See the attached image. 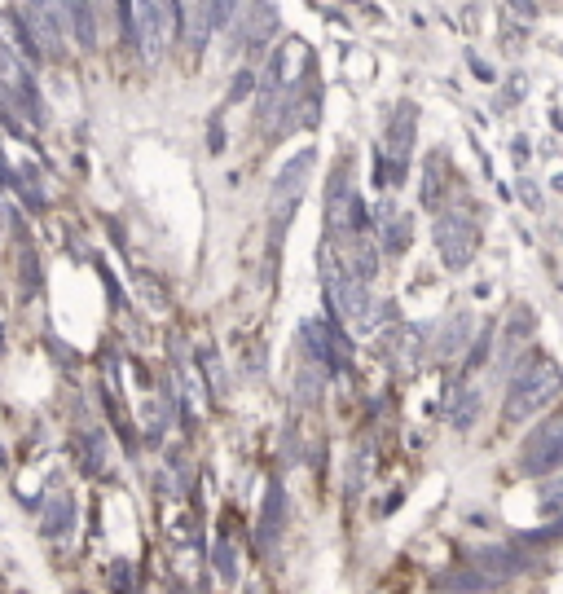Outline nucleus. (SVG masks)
Here are the masks:
<instances>
[{"instance_id":"f257e3e1","label":"nucleus","mask_w":563,"mask_h":594,"mask_svg":"<svg viewBox=\"0 0 563 594\" xmlns=\"http://www.w3.org/2000/svg\"><path fill=\"white\" fill-rule=\"evenodd\" d=\"M563 392V370L555 357H528L520 370L511 374V388L502 401V423H528L542 414L550 401Z\"/></svg>"},{"instance_id":"f03ea898","label":"nucleus","mask_w":563,"mask_h":594,"mask_svg":"<svg viewBox=\"0 0 563 594\" xmlns=\"http://www.w3.org/2000/svg\"><path fill=\"white\" fill-rule=\"evenodd\" d=\"M313 168H317V150L291 154L278 168V181H273V190H269V207H264V212H269V251H278V238L286 234V225H291L295 207L304 203Z\"/></svg>"},{"instance_id":"7ed1b4c3","label":"nucleus","mask_w":563,"mask_h":594,"mask_svg":"<svg viewBox=\"0 0 563 594\" xmlns=\"http://www.w3.org/2000/svg\"><path fill=\"white\" fill-rule=\"evenodd\" d=\"M414 132H418V106L401 102L392 110L388 128H383V146H379V181L383 185L405 181V163H410V150H414Z\"/></svg>"},{"instance_id":"20e7f679","label":"nucleus","mask_w":563,"mask_h":594,"mask_svg":"<svg viewBox=\"0 0 563 594\" xmlns=\"http://www.w3.org/2000/svg\"><path fill=\"white\" fill-rule=\"evenodd\" d=\"M432 238H436L440 264H445V269H454V273L467 269V264L476 260V251H480V229H476V220L467 216V207L440 212V216H436Z\"/></svg>"},{"instance_id":"39448f33","label":"nucleus","mask_w":563,"mask_h":594,"mask_svg":"<svg viewBox=\"0 0 563 594\" xmlns=\"http://www.w3.org/2000/svg\"><path fill=\"white\" fill-rule=\"evenodd\" d=\"M176 36H181V31H176V22L163 14L154 0H132V44H137L141 62L159 66L163 58H168V49H172Z\"/></svg>"},{"instance_id":"423d86ee","label":"nucleus","mask_w":563,"mask_h":594,"mask_svg":"<svg viewBox=\"0 0 563 594\" xmlns=\"http://www.w3.org/2000/svg\"><path fill=\"white\" fill-rule=\"evenodd\" d=\"M14 14H18L22 27H27V36H31V44H36L40 58L62 62L66 53H71V31L62 27V18L53 14V9L44 5V0H22Z\"/></svg>"},{"instance_id":"0eeeda50","label":"nucleus","mask_w":563,"mask_h":594,"mask_svg":"<svg viewBox=\"0 0 563 594\" xmlns=\"http://www.w3.org/2000/svg\"><path fill=\"white\" fill-rule=\"evenodd\" d=\"M563 467V414H550L537 423L520 445V471L524 476H550Z\"/></svg>"},{"instance_id":"6e6552de","label":"nucleus","mask_w":563,"mask_h":594,"mask_svg":"<svg viewBox=\"0 0 563 594\" xmlns=\"http://www.w3.org/2000/svg\"><path fill=\"white\" fill-rule=\"evenodd\" d=\"M282 31V14L273 9V0H247V14L238 22V36L247 49H264Z\"/></svg>"},{"instance_id":"1a4fd4ad","label":"nucleus","mask_w":563,"mask_h":594,"mask_svg":"<svg viewBox=\"0 0 563 594\" xmlns=\"http://www.w3.org/2000/svg\"><path fill=\"white\" fill-rule=\"evenodd\" d=\"M374 229H379V247L388 251V256H405V251H410L414 225H410V216L392 203V198H383V203H379V212H374Z\"/></svg>"},{"instance_id":"9d476101","label":"nucleus","mask_w":563,"mask_h":594,"mask_svg":"<svg viewBox=\"0 0 563 594\" xmlns=\"http://www.w3.org/2000/svg\"><path fill=\"white\" fill-rule=\"evenodd\" d=\"M467 339H471V313H454V317H445V326L436 330V361H454L458 352H467Z\"/></svg>"},{"instance_id":"9b49d317","label":"nucleus","mask_w":563,"mask_h":594,"mask_svg":"<svg viewBox=\"0 0 563 594\" xmlns=\"http://www.w3.org/2000/svg\"><path fill=\"white\" fill-rule=\"evenodd\" d=\"M282 524H286V489H282L278 480H273V484H269V493H264V515H260V550H269L273 542H278Z\"/></svg>"},{"instance_id":"f8f14e48","label":"nucleus","mask_w":563,"mask_h":594,"mask_svg":"<svg viewBox=\"0 0 563 594\" xmlns=\"http://www.w3.org/2000/svg\"><path fill=\"white\" fill-rule=\"evenodd\" d=\"M493 586H498V581H493L484 568H476V564L454 568V572H445V577H436V590H445V594H489Z\"/></svg>"},{"instance_id":"ddd939ff","label":"nucleus","mask_w":563,"mask_h":594,"mask_svg":"<svg viewBox=\"0 0 563 594\" xmlns=\"http://www.w3.org/2000/svg\"><path fill=\"white\" fill-rule=\"evenodd\" d=\"M476 568H484L493 581H506V577H515V572L524 568V555H515L511 546H489V550H480L476 559H471Z\"/></svg>"},{"instance_id":"4468645a","label":"nucleus","mask_w":563,"mask_h":594,"mask_svg":"<svg viewBox=\"0 0 563 594\" xmlns=\"http://www.w3.org/2000/svg\"><path fill=\"white\" fill-rule=\"evenodd\" d=\"M181 18H185V31H181V36H185V49H190L194 58H198V53H203V44H207V36H212L207 5H203V0H190V9H185Z\"/></svg>"},{"instance_id":"2eb2a0df","label":"nucleus","mask_w":563,"mask_h":594,"mask_svg":"<svg viewBox=\"0 0 563 594\" xmlns=\"http://www.w3.org/2000/svg\"><path fill=\"white\" fill-rule=\"evenodd\" d=\"M440 194H445V154H427L418 198H423V207H440Z\"/></svg>"},{"instance_id":"dca6fc26","label":"nucleus","mask_w":563,"mask_h":594,"mask_svg":"<svg viewBox=\"0 0 563 594\" xmlns=\"http://www.w3.org/2000/svg\"><path fill=\"white\" fill-rule=\"evenodd\" d=\"M476 418H480V388H458V401H454V410H449V423H454L458 432H467Z\"/></svg>"},{"instance_id":"f3484780","label":"nucleus","mask_w":563,"mask_h":594,"mask_svg":"<svg viewBox=\"0 0 563 594\" xmlns=\"http://www.w3.org/2000/svg\"><path fill=\"white\" fill-rule=\"evenodd\" d=\"M418 352H423V330H414V326H401V330H396V339H392V357L401 361V366H414Z\"/></svg>"},{"instance_id":"a211bd4d","label":"nucleus","mask_w":563,"mask_h":594,"mask_svg":"<svg viewBox=\"0 0 563 594\" xmlns=\"http://www.w3.org/2000/svg\"><path fill=\"white\" fill-rule=\"evenodd\" d=\"M533 330H537L533 313H528V308H520V313L511 317V326H506V344H502V348H506V352H515V348H520L528 335H533Z\"/></svg>"},{"instance_id":"6ab92c4d","label":"nucleus","mask_w":563,"mask_h":594,"mask_svg":"<svg viewBox=\"0 0 563 594\" xmlns=\"http://www.w3.org/2000/svg\"><path fill=\"white\" fill-rule=\"evenodd\" d=\"M207 5V22H212V31H225L229 22L238 18V0H203Z\"/></svg>"},{"instance_id":"aec40b11","label":"nucleus","mask_w":563,"mask_h":594,"mask_svg":"<svg viewBox=\"0 0 563 594\" xmlns=\"http://www.w3.org/2000/svg\"><path fill=\"white\" fill-rule=\"evenodd\" d=\"M256 75H260V71H251V66H242V71L234 75V84H229V97H225V106H238L242 97H251V93H256Z\"/></svg>"},{"instance_id":"412c9836","label":"nucleus","mask_w":563,"mask_h":594,"mask_svg":"<svg viewBox=\"0 0 563 594\" xmlns=\"http://www.w3.org/2000/svg\"><path fill=\"white\" fill-rule=\"evenodd\" d=\"M66 520H71V502L66 498H58L44 511V537H58V533H66Z\"/></svg>"},{"instance_id":"4be33fe9","label":"nucleus","mask_w":563,"mask_h":594,"mask_svg":"<svg viewBox=\"0 0 563 594\" xmlns=\"http://www.w3.org/2000/svg\"><path fill=\"white\" fill-rule=\"evenodd\" d=\"M542 515L563 520V480H546L542 484Z\"/></svg>"},{"instance_id":"5701e85b","label":"nucleus","mask_w":563,"mask_h":594,"mask_svg":"<svg viewBox=\"0 0 563 594\" xmlns=\"http://www.w3.org/2000/svg\"><path fill=\"white\" fill-rule=\"evenodd\" d=\"M203 374H207V383H212V392L225 396V370H220V361H216L212 348H203Z\"/></svg>"},{"instance_id":"b1692460","label":"nucleus","mask_w":563,"mask_h":594,"mask_svg":"<svg viewBox=\"0 0 563 594\" xmlns=\"http://www.w3.org/2000/svg\"><path fill=\"white\" fill-rule=\"evenodd\" d=\"M110 590H115V594H128V590H132L128 564H110Z\"/></svg>"},{"instance_id":"393cba45","label":"nucleus","mask_w":563,"mask_h":594,"mask_svg":"<svg viewBox=\"0 0 563 594\" xmlns=\"http://www.w3.org/2000/svg\"><path fill=\"white\" fill-rule=\"evenodd\" d=\"M0 234H5V203H0Z\"/></svg>"}]
</instances>
